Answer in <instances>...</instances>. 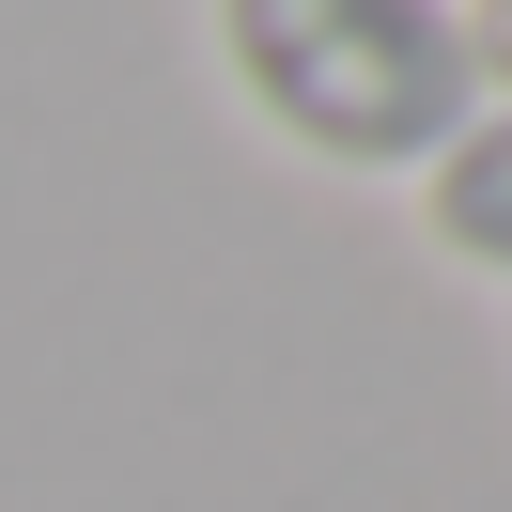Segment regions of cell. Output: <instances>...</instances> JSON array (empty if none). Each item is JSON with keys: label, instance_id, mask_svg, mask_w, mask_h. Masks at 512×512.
<instances>
[{"label": "cell", "instance_id": "obj_3", "mask_svg": "<svg viewBox=\"0 0 512 512\" xmlns=\"http://www.w3.org/2000/svg\"><path fill=\"white\" fill-rule=\"evenodd\" d=\"M466 63H481V109H512V0H466Z\"/></svg>", "mask_w": 512, "mask_h": 512}, {"label": "cell", "instance_id": "obj_2", "mask_svg": "<svg viewBox=\"0 0 512 512\" xmlns=\"http://www.w3.org/2000/svg\"><path fill=\"white\" fill-rule=\"evenodd\" d=\"M419 249L450 280H497L512 295V109H481L435 171H419Z\"/></svg>", "mask_w": 512, "mask_h": 512}, {"label": "cell", "instance_id": "obj_1", "mask_svg": "<svg viewBox=\"0 0 512 512\" xmlns=\"http://www.w3.org/2000/svg\"><path fill=\"white\" fill-rule=\"evenodd\" d=\"M202 47H218V94L295 171H342V187H419L481 125L466 0H202Z\"/></svg>", "mask_w": 512, "mask_h": 512}]
</instances>
